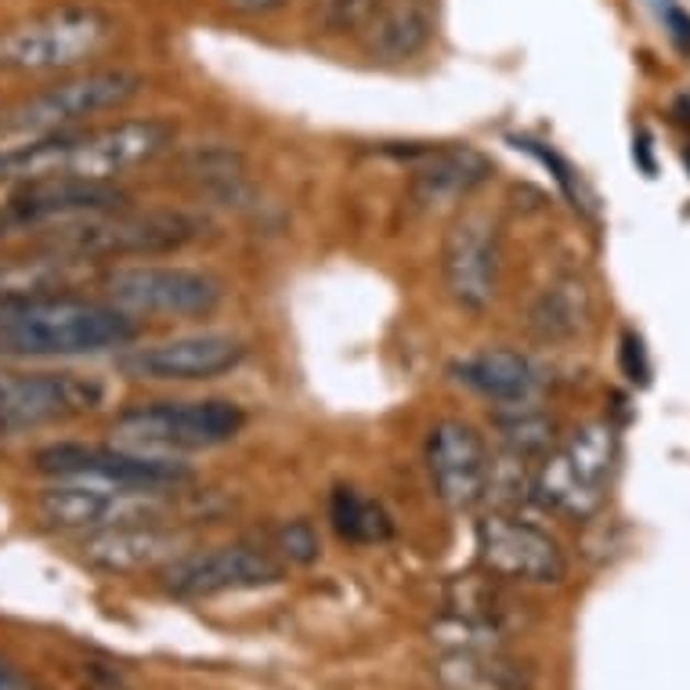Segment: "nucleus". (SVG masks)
I'll return each instance as SVG.
<instances>
[{
    "label": "nucleus",
    "mask_w": 690,
    "mask_h": 690,
    "mask_svg": "<svg viewBox=\"0 0 690 690\" xmlns=\"http://www.w3.org/2000/svg\"><path fill=\"white\" fill-rule=\"evenodd\" d=\"M170 127L163 120H120L91 131H66L55 138H44L26 149L0 152V181H102L131 174L145 163H152L159 152H167Z\"/></svg>",
    "instance_id": "f257e3e1"
},
{
    "label": "nucleus",
    "mask_w": 690,
    "mask_h": 690,
    "mask_svg": "<svg viewBox=\"0 0 690 690\" xmlns=\"http://www.w3.org/2000/svg\"><path fill=\"white\" fill-rule=\"evenodd\" d=\"M138 340V318L105 297L55 293V297L0 304V354L15 359H80L123 351Z\"/></svg>",
    "instance_id": "f03ea898"
},
{
    "label": "nucleus",
    "mask_w": 690,
    "mask_h": 690,
    "mask_svg": "<svg viewBox=\"0 0 690 690\" xmlns=\"http://www.w3.org/2000/svg\"><path fill=\"white\" fill-rule=\"evenodd\" d=\"M203 236V220L174 211V206H152V211H120L72 220L66 228H55L36 239L41 250H55L80 261H131V257H163L192 246Z\"/></svg>",
    "instance_id": "7ed1b4c3"
},
{
    "label": "nucleus",
    "mask_w": 690,
    "mask_h": 690,
    "mask_svg": "<svg viewBox=\"0 0 690 690\" xmlns=\"http://www.w3.org/2000/svg\"><path fill=\"white\" fill-rule=\"evenodd\" d=\"M142 94V77L131 69H98L69 77L41 94L22 98L19 105L0 109V152L26 149L55 134L80 127L83 120L113 113Z\"/></svg>",
    "instance_id": "20e7f679"
},
{
    "label": "nucleus",
    "mask_w": 690,
    "mask_h": 690,
    "mask_svg": "<svg viewBox=\"0 0 690 690\" xmlns=\"http://www.w3.org/2000/svg\"><path fill=\"white\" fill-rule=\"evenodd\" d=\"M246 427V412L231 398H170L142 401L123 409L113 420L120 445L142 452H206L236 441Z\"/></svg>",
    "instance_id": "39448f33"
},
{
    "label": "nucleus",
    "mask_w": 690,
    "mask_h": 690,
    "mask_svg": "<svg viewBox=\"0 0 690 690\" xmlns=\"http://www.w3.org/2000/svg\"><path fill=\"white\" fill-rule=\"evenodd\" d=\"M98 282L102 297L131 318H206L225 304V282L192 264L120 261Z\"/></svg>",
    "instance_id": "423d86ee"
},
{
    "label": "nucleus",
    "mask_w": 690,
    "mask_h": 690,
    "mask_svg": "<svg viewBox=\"0 0 690 690\" xmlns=\"http://www.w3.org/2000/svg\"><path fill=\"white\" fill-rule=\"evenodd\" d=\"M113 19L98 8H55L0 30V72H66L113 41Z\"/></svg>",
    "instance_id": "0eeeda50"
},
{
    "label": "nucleus",
    "mask_w": 690,
    "mask_h": 690,
    "mask_svg": "<svg viewBox=\"0 0 690 690\" xmlns=\"http://www.w3.org/2000/svg\"><path fill=\"white\" fill-rule=\"evenodd\" d=\"M619 460V434L611 423H586L561 449L542 455L532 471V499L572 521H586L603 507L608 480Z\"/></svg>",
    "instance_id": "6e6552de"
},
{
    "label": "nucleus",
    "mask_w": 690,
    "mask_h": 690,
    "mask_svg": "<svg viewBox=\"0 0 690 690\" xmlns=\"http://www.w3.org/2000/svg\"><path fill=\"white\" fill-rule=\"evenodd\" d=\"M36 471L55 480H83V485L134 488V491H178L192 480V471L174 455L142 452L131 445H83L58 441L33 455Z\"/></svg>",
    "instance_id": "1a4fd4ad"
},
{
    "label": "nucleus",
    "mask_w": 690,
    "mask_h": 690,
    "mask_svg": "<svg viewBox=\"0 0 690 690\" xmlns=\"http://www.w3.org/2000/svg\"><path fill=\"white\" fill-rule=\"evenodd\" d=\"M184 488L178 491H134L109 485H83V480H58L36 496V513L47 528L58 532H105L120 524H167L178 510Z\"/></svg>",
    "instance_id": "9d476101"
},
{
    "label": "nucleus",
    "mask_w": 690,
    "mask_h": 690,
    "mask_svg": "<svg viewBox=\"0 0 690 690\" xmlns=\"http://www.w3.org/2000/svg\"><path fill=\"white\" fill-rule=\"evenodd\" d=\"M282 578V561L268 546L253 542H220L206 550H184L167 568H159L163 593L178 600H211L225 593L275 586Z\"/></svg>",
    "instance_id": "9b49d317"
},
{
    "label": "nucleus",
    "mask_w": 690,
    "mask_h": 690,
    "mask_svg": "<svg viewBox=\"0 0 690 690\" xmlns=\"http://www.w3.org/2000/svg\"><path fill=\"white\" fill-rule=\"evenodd\" d=\"M105 384L83 373H0V438L98 412Z\"/></svg>",
    "instance_id": "f8f14e48"
},
{
    "label": "nucleus",
    "mask_w": 690,
    "mask_h": 690,
    "mask_svg": "<svg viewBox=\"0 0 690 690\" xmlns=\"http://www.w3.org/2000/svg\"><path fill=\"white\" fill-rule=\"evenodd\" d=\"M246 362V343L231 332H181V337L131 343L116 369L142 384H200L228 376Z\"/></svg>",
    "instance_id": "ddd939ff"
},
{
    "label": "nucleus",
    "mask_w": 690,
    "mask_h": 690,
    "mask_svg": "<svg viewBox=\"0 0 690 690\" xmlns=\"http://www.w3.org/2000/svg\"><path fill=\"white\" fill-rule=\"evenodd\" d=\"M477 564L499 582L521 586H561L568 578V561L557 539L542 528L521 521L513 510H491L474 528Z\"/></svg>",
    "instance_id": "4468645a"
},
{
    "label": "nucleus",
    "mask_w": 690,
    "mask_h": 690,
    "mask_svg": "<svg viewBox=\"0 0 690 690\" xmlns=\"http://www.w3.org/2000/svg\"><path fill=\"white\" fill-rule=\"evenodd\" d=\"M120 206H127V195L102 181H72V178L26 181L0 206V239H15V236L41 239L47 231L72 225V220L120 211Z\"/></svg>",
    "instance_id": "2eb2a0df"
},
{
    "label": "nucleus",
    "mask_w": 690,
    "mask_h": 690,
    "mask_svg": "<svg viewBox=\"0 0 690 690\" xmlns=\"http://www.w3.org/2000/svg\"><path fill=\"white\" fill-rule=\"evenodd\" d=\"M502 250L488 214L471 211L452 220L441 242V282L463 312H485L499 293Z\"/></svg>",
    "instance_id": "dca6fc26"
},
{
    "label": "nucleus",
    "mask_w": 690,
    "mask_h": 690,
    "mask_svg": "<svg viewBox=\"0 0 690 690\" xmlns=\"http://www.w3.org/2000/svg\"><path fill=\"white\" fill-rule=\"evenodd\" d=\"M427 474L434 496L449 510L466 513L488 499L491 480V452L477 427L466 420H438L427 434Z\"/></svg>",
    "instance_id": "f3484780"
},
{
    "label": "nucleus",
    "mask_w": 690,
    "mask_h": 690,
    "mask_svg": "<svg viewBox=\"0 0 690 690\" xmlns=\"http://www.w3.org/2000/svg\"><path fill=\"white\" fill-rule=\"evenodd\" d=\"M449 376L463 391L491 401L496 409H513V405H535L546 387L542 369L513 348H480L463 354L449 365Z\"/></svg>",
    "instance_id": "a211bd4d"
},
{
    "label": "nucleus",
    "mask_w": 690,
    "mask_h": 690,
    "mask_svg": "<svg viewBox=\"0 0 690 690\" xmlns=\"http://www.w3.org/2000/svg\"><path fill=\"white\" fill-rule=\"evenodd\" d=\"M184 553L181 532L167 524H120L91 532L80 542V557L105 575H142L159 572Z\"/></svg>",
    "instance_id": "6ab92c4d"
},
{
    "label": "nucleus",
    "mask_w": 690,
    "mask_h": 690,
    "mask_svg": "<svg viewBox=\"0 0 690 690\" xmlns=\"http://www.w3.org/2000/svg\"><path fill=\"white\" fill-rule=\"evenodd\" d=\"M438 0H376L362 26V47L376 61H409L434 41Z\"/></svg>",
    "instance_id": "aec40b11"
},
{
    "label": "nucleus",
    "mask_w": 690,
    "mask_h": 690,
    "mask_svg": "<svg viewBox=\"0 0 690 690\" xmlns=\"http://www.w3.org/2000/svg\"><path fill=\"white\" fill-rule=\"evenodd\" d=\"M491 174L488 159L474 149H438L412 170L409 203L420 214H441L460 206Z\"/></svg>",
    "instance_id": "412c9836"
},
{
    "label": "nucleus",
    "mask_w": 690,
    "mask_h": 690,
    "mask_svg": "<svg viewBox=\"0 0 690 690\" xmlns=\"http://www.w3.org/2000/svg\"><path fill=\"white\" fill-rule=\"evenodd\" d=\"M94 275L91 261L66 257L55 250H41L19 257H0V304H22L55 297V293H77Z\"/></svg>",
    "instance_id": "4be33fe9"
},
{
    "label": "nucleus",
    "mask_w": 690,
    "mask_h": 690,
    "mask_svg": "<svg viewBox=\"0 0 690 690\" xmlns=\"http://www.w3.org/2000/svg\"><path fill=\"white\" fill-rule=\"evenodd\" d=\"M434 680L441 690H532L535 672L502 647H445Z\"/></svg>",
    "instance_id": "5701e85b"
},
{
    "label": "nucleus",
    "mask_w": 690,
    "mask_h": 690,
    "mask_svg": "<svg viewBox=\"0 0 690 690\" xmlns=\"http://www.w3.org/2000/svg\"><path fill=\"white\" fill-rule=\"evenodd\" d=\"M589 315H593V297H589L586 282L578 275H557L528 304L524 326L542 343H564L589 326Z\"/></svg>",
    "instance_id": "b1692460"
},
{
    "label": "nucleus",
    "mask_w": 690,
    "mask_h": 690,
    "mask_svg": "<svg viewBox=\"0 0 690 690\" xmlns=\"http://www.w3.org/2000/svg\"><path fill=\"white\" fill-rule=\"evenodd\" d=\"M329 524L340 542L348 546H376L394 535V521L384 502L365 496L362 488L337 485L329 496Z\"/></svg>",
    "instance_id": "393cba45"
},
{
    "label": "nucleus",
    "mask_w": 690,
    "mask_h": 690,
    "mask_svg": "<svg viewBox=\"0 0 690 690\" xmlns=\"http://www.w3.org/2000/svg\"><path fill=\"white\" fill-rule=\"evenodd\" d=\"M491 427H496L502 452L517 455V460H535V455H546L557 445V420L546 409H539V401L499 409Z\"/></svg>",
    "instance_id": "a878e982"
},
{
    "label": "nucleus",
    "mask_w": 690,
    "mask_h": 690,
    "mask_svg": "<svg viewBox=\"0 0 690 690\" xmlns=\"http://www.w3.org/2000/svg\"><path fill=\"white\" fill-rule=\"evenodd\" d=\"M376 0H307L312 22L329 36L343 33H362V26L373 15Z\"/></svg>",
    "instance_id": "bb28decb"
},
{
    "label": "nucleus",
    "mask_w": 690,
    "mask_h": 690,
    "mask_svg": "<svg viewBox=\"0 0 690 690\" xmlns=\"http://www.w3.org/2000/svg\"><path fill=\"white\" fill-rule=\"evenodd\" d=\"M268 550L275 553L279 561L312 564L318 557V535H315L312 521H286L275 535H271V546Z\"/></svg>",
    "instance_id": "cd10ccee"
},
{
    "label": "nucleus",
    "mask_w": 690,
    "mask_h": 690,
    "mask_svg": "<svg viewBox=\"0 0 690 690\" xmlns=\"http://www.w3.org/2000/svg\"><path fill=\"white\" fill-rule=\"evenodd\" d=\"M619 359H622V373L630 376L633 384H640V387H647V384H651V362H647L644 340H640L633 329H625V332H622V351H619Z\"/></svg>",
    "instance_id": "c85d7f7f"
},
{
    "label": "nucleus",
    "mask_w": 690,
    "mask_h": 690,
    "mask_svg": "<svg viewBox=\"0 0 690 690\" xmlns=\"http://www.w3.org/2000/svg\"><path fill=\"white\" fill-rule=\"evenodd\" d=\"M661 19H665V30L672 33V41L680 44L683 52H690V19L683 15V11L676 8V4H669V8L661 11Z\"/></svg>",
    "instance_id": "c756f323"
},
{
    "label": "nucleus",
    "mask_w": 690,
    "mask_h": 690,
    "mask_svg": "<svg viewBox=\"0 0 690 690\" xmlns=\"http://www.w3.org/2000/svg\"><path fill=\"white\" fill-rule=\"evenodd\" d=\"M225 4L236 11V15H271V11H279L286 0H225Z\"/></svg>",
    "instance_id": "7c9ffc66"
},
{
    "label": "nucleus",
    "mask_w": 690,
    "mask_h": 690,
    "mask_svg": "<svg viewBox=\"0 0 690 690\" xmlns=\"http://www.w3.org/2000/svg\"><path fill=\"white\" fill-rule=\"evenodd\" d=\"M0 690H36V687L26 680V676L15 672V669H11V665L4 661V665H0Z\"/></svg>",
    "instance_id": "2f4dec72"
},
{
    "label": "nucleus",
    "mask_w": 690,
    "mask_h": 690,
    "mask_svg": "<svg viewBox=\"0 0 690 690\" xmlns=\"http://www.w3.org/2000/svg\"><path fill=\"white\" fill-rule=\"evenodd\" d=\"M98 690H123V687H116V683H98Z\"/></svg>",
    "instance_id": "473e14b6"
},
{
    "label": "nucleus",
    "mask_w": 690,
    "mask_h": 690,
    "mask_svg": "<svg viewBox=\"0 0 690 690\" xmlns=\"http://www.w3.org/2000/svg\"><path fill=\"white\" fill-rule=\"evenodd\" d=\"M0 665H4V658H0Z\"/></svg>",
    "instance_id": "72a5a7b5"
},
{
    "label": "nucleus",
    "mask_w": 690,
    "mask_h": 690,
    "mask_svg": "<svg viewBox=\"0 0 690 690\" xmlns=\"http://www.w3.org/2000/svg\"><path fill=\"white\" fill-rule=\"evenodd\" d=\"M687 159H690V156H687Z\"/></svg>",
    "instance_id": "f704fd0d"
}]
</instances>
